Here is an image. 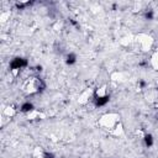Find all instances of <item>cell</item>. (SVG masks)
Segmentation results:
<instances>
[{
  "label": "cell",
  "instance_id": "6da1fadb",
  "mask_svg": "<svg viewBox=\"0 0 158 158\" xmlns=\"http://www.w3.org/2000/svg\"><path fill=\"white\" fill-rule=\"evenodd\" d=\"M46 84L41 78L37 77H31L27 78L22 85V90L26 94H35V93H40L42 90H44Z\"/></svg>",
  "mask_w": 158,
  "mask_h": 158
},
{
  "label": "cell",
  "instance_id": "7a4b0ae2",
  "mask_svg": "<svg viewBox=\"0 0 158 158\" xmlns=\"http://www.w3.org/2000/svg\"><path fill=\"white\" fill-rule=\"evenodd\" d=\"M100 125L106 130H114L118 125V116L116 114H106L101 117Z\"/></svg>",
  "mask_w": 158,
  "mask_h": 158
},
{
  "label": "cell",
  "instance_id": "3957f363",
  "mask_svg": "<svg viewBox=\"0 0 158 158\" xmlns=\"http://www.w3.org/2000/svg\"><path fill=\"white\" fill-rule=\"evenodd\" d=\"M25 67H27V60L25 58H21V57L14 58L11 60V63H10V69L12 72H19V70H21Z\"/></svg>",
  "mask_w": 158,
  "mask_h": 158
},
{
  "label": "cell",
  "instance_id": "277c9868",
  "mask_svg": "<svg viewBox=\"0 0 158 158\" xmlns=\"http://www.w3.org/2000/svg\"><path fill=\"white\" fill-rule=\"evenodd\" d=\"M33 158H54V154L49 153V152H46L41 148H36L35 152H33Z\"/></svg>",
  "mask_w": 158,
  "mask_h": 158
},
{
  "label": "cell",
  "instance_id": "5b68a950",
  "mask_svg": "<svg viewBox=\"0 0 158 158\" xmlns=\"http://www.w3.org/2000/svg\"><path fill=\"white\" fill-rule=\"evenodd\" d=\"M109 100H110L109 95H105V96H101V98H94V101H95L96 106H104L105 104H107Z\"/></svg>",
  "mask_w": 158,
  "mask_h": 158
},
{
  "label": "cell",
  "instance_id": "8992f818",
  "mask_svg": "<svg viewBox=\"0 0 158 158\" xmlns=\"http://www.w3.org/2000/svg\"><path fill=\"white\" fill-rule=\"evenodd\" d=\"M20 110H21L22 112H26V114H30V112H32V111L35 110V107H33V105H32L31 102H23V104L21 105V107H20Z\"/></svg>",
  "mask_w": 158,
  "mask_h": 158
},
{
  "label": "cell",
  "instance_id": "52a82bcc",
  "mask_svg": "<svg viewBox=\"0 0 158 158\" xmlns=\"http://www.w3.org/2000/svg\"><path fill=\"white\" fill-rule=\"evenodd\" d=\"M75 62H77V56H75L74 53H69V54L67 56L65 63H67V64H69V65H72V64H74Z\"/></svg>",
  "mask_w": 158,
  "mask_h": 158
},
{
  "label": "cell",
  "instance_id": "ba28073f",
  "mask_svg": "<svg viewBox=\"0 0 158 158\" xmlns=\"http://www.w3.org/2000/svg\"><path fill=\"white\" fill-rule=\"evenodd\" d=\"M151 64L153 68L158 69V52H156L153 56H152V59H151Z\"/></svg>",
  "mask_w": 158,
  "mask_h": 158
},
{
  "label": "cell",
  "instance_id": "9c48e42d",
  "mask_svg": "<svg viewBox=\"0 0 158 158\" xmlns=\"http://www.w3.org/2000/svg\"><path fill=\"white\" fill-rule=\"evenodd\" d=\"M144 143H146L147 147L153 146V137H152V135H146L144 136Z\"/></svg>",
  "mask_w": 158,
  "mask_h": 158
},
{
  "label": "cell",
  "instance_id": "30bf717a",
  "mask_svg": "<svg viewBox=\"0 0 158 158\" xmlns=\"http://www.w3.org/2000/svg\"><path fill=\"white\" fill-rule=\"evenodd\" d=\"M4 112H5L7 116H14L16 111H15V109H14V107L9 106V107H6V109H5V111H4Z\"/></svg>",
  "mask_w": 158,
  "mask_h": 158
},
{
  "label": "cell",
  "instance_id": "8fae6325",
  "mask_svg": "<svg viewBox=\"0 0 158 158\" xmlns=\"http://www.w3.org/2000/svg\"><path fill=\"white\" fill-rule=\"evenodd\" d=\"M153 11L152 10H147L146 12H144V17H146V20H153Z\"/></svg>",
  "mask_w": 158,
  "mask_h": 158
},
{
  "label": "cell",
  "instance_id": "7c38bea8",
  "mask_svg": "<svg viewBox=\"0 0 158 158\" xmlns=\"http://www.w3.org/2000/svg\"><path fill=\"white\" fill-rule=\"evenodd\" d=\"M139 86H141V88H144V86H146V83L141 80V81H139Z\"/></svg>",
  "mask_w": 158,
  "mask_h": 158
}]
</instances>
